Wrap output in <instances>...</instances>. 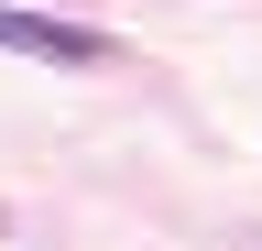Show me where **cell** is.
Segmentation results:
<instances>
[{
	"label": "cell",
	"instance_id": "1",
	"mask_svg": "<svg viewBox=\"0 0 262 251\" xmlns=\"http://www.w3.org/2000/svg\"><path fill=\"white\" fill-rule=\"evenodd\" d=\"M0 55H33V66H98V44L88 22H55V11H11V0H0Z\"/></svg>",
	"mask_w": 262,
	"mask_h": 251
}]
</instances>
